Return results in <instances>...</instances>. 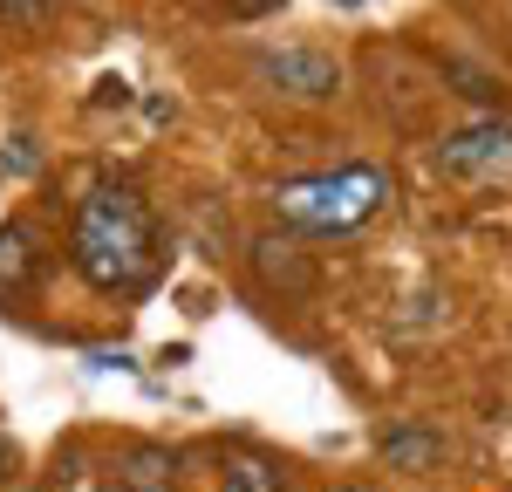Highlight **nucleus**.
I'll return each mask as SVG.
<instances>
[{
	"instance_id": "obj_2",
	"label": "nucleus",
	"mask_w": 512,
	"mask_h": 492,
	"mask_svg": "<svg viewBox=\"0 0 512 492\" xmlns=\"http://www.w3.org/2000/svg\"><path fill=\"white\" fill-rule=\"evenodd\" d=\"M390 199H396V185L383 164H328V171L280 178L274 219L287 233H308V240H342V233H362Z\"/></svg>"
},
{
	"instance_id": "obj_4",
	"label": "nucleus",
	"mask_w": 512,
	"mask_h": 492,
	"mask_svg": "<svg viewBox=\"0 0 512 492\" xmlns=\"http://www.w3.org/2000/svg\"><path fill=\"white\" fill-rule=\"evenodd\" d=\"M253 76L274 82L280 96H294V103H335L342 96V69L321 48H260L253 55Z\"/></svg>"
},
{
	"instance_id": "obj_10",
	"label": "nucleus",
	"mask_w": 512,
	"mask_h": 492,
	"mask_svg": "<svg viewBox=\"0 0 512 492\" xmlns=\"http://www.w3.org/2000/svg\"><path fill=\"white\" fill-rule=\"evenodd\" d=\"M280 7H287V0H226L233 21H260V14H280Z\"/></svg>"
},
{
	"instance_id": "obj_5",
	"label": "nucleus",
	"mask_w": 512,
	"mask_h": 492,
	"mask_svg": "<svg viewBox=\"0 0 512 492\" xmlns=\"http://www.w3.org/2000/svg\"><path fill=\"white\" fill-rule=\"evenodd\" d=\"M117 472V492H178V451L164 445H144V438H130V445H117V458H110Z\"/></svg>"
},
{
	"instance_id": "obj_7",
	"label": "nucleus",
	"mask_w": 512,
	"mask_h": 492,
	"mask_svg": "<svg viewBox=\"0 0 512 492\" xmlns=\"http://www.w3.org/2000/svg\"><path fill=\"white\" fill-rule=\"evenodd\" d=\"M219 492H280V465L253 458V451H226V472H219Z\"/></svg>"
},
{
	"instance_id": "obj_13",
	"label": "nucleus",
	"mask_w": 512,
	"mask_h": 492,
	"mask_svg": "<svg viewBox=\"0 0 512 492\" xmlns=\"http://www.w3.org/2000/svg\"><path fill=\"white\" fill-rule=\"evenodd\" d=\"M335 7H362V0H335Z\"/></svg>"
},
{
	"instance_id": "obj_8",
	"label": "nucleus",
	"mask_w": 512,
	"mask_h": 492,
	"mask_svg": "<svg viewBox=\"0 0 512 492\" xmlns=\"http://www.w3.org/2000/svg\"><path fill=\"white\" fill-rule=\"evenodd\" d=\"M287 253H301V246H294V240H274V233H267V240H253V260H260V274H267V281L308 287V281H315V267H294Z\"/></svg>"
},
{
	"instance_id": "obj_3",
	"label": "nucleus",
	"mask_w": 512,
	"mask_h": 492,
	"mask_svg": "<svg viewBox=\"0 0 512 492\" xmlns=\"http://www.w3.org/2000/svg\"><path fill=\"white\" fill-rule=\"evenodd\" d=\"M431 164L451 185H512V117H472L444 130Z\"/></svg>"
},
{
	"instance_id": "obj_12",
	"label": "nucleus",
	"mask_w": 512,
	"mask_h": 492,
	"mask_svg": "<svg viewBox=\"0 0 512 492\" xmlns=\"http://www.w3.org/2000/svg\"><path fill=\"white\" fill-rule=\"evenodd\" d=\"M7 479H14V451L0 445V486H7Z\"/></svg>"
},
{
	"instance_id": "obj_6",
	"label": "nucleus",
	"mask_w": 512,
	"mask_h": 492,
	"mask_svg": "<svg viewBox=\"0 0 512 492\" xmlns=\"http://www.w3.org/2000/svg\"><path fill=\"white\" fill-rule=\"evenodd\" d=\"M376 451L390 458V472H431V465H444V431H431L424 417H396L390 431L376 438Z\"/></svg>"
},
{
	"instance_id": "obj_9",
	"label": "nucleus",
	"mask_w": 512,
	"mask_h": 492,
	"mask_svg": "<svg viewBox=\"0 0 512 492\" xmlns=\"http://www.w3.org/2000/svg\"><path fill=\"white\" fill-rule=\"evenodd\" d=\"M28 274H35V253L7 226V233H0V294H7V287H28Z\"/></svg>"
},
{
	"instance_id": "obj_11",
	"label": "nucleus",
	"mask_w": 512,
	"mask_h": 492,
	"mask_svg": "<svg viewBox=\"0 0 512 492\" xmlns=\"http://www.w3.org/2000/svg\"><path fill=\"white\" fill-rule=\"evenodd\" d=\"M41 7H48V0H0V21H28Z\"/></svg>"
},
{
	"instance_id": "obj_1",
	"label": "nucleus",
	"mask_w": 512,
	"mask_h": 492,
	"mask_svg": "<svg viewBox=\"0 0 512 492\" xmlns=\"http://www.w3.org/2000/svg\"><path fill=\"white\" fill-rule=\"evenodd\" d=\"M69 267L96 294H144L164 267L151 199L137 185H123V178L89 185L76 199V212H69Z\"/></svg>"
},
{
	"instance_id": "obj_14",
	"label": "nucleus",
	"mask_w": 512,
	"mask_h": 492,
	"mask_svg": "<svg viewBox=\"0 0 512 492\" xmlns=\"http://www.w3.org/2000/svg\"><path fill=\"white\" fill-rule=\"evenodd\" d=\"M349 492H369V486H349Z\"/></svg>"
}]
</instances>
